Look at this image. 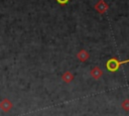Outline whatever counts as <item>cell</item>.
<instances>
[{"mask_svg":"<svg viewBox=\"0 0 129 116\" xmlns=\"http://www.w3.org/2000/svg\"><path fill=\"white\" fill-rule=\"evenodd\" d=\"M122 108L125 110V111H129V100L128 99H126V100H124L123 102H122Z\"/></svg>","mask_w":129,"mask_h":116,"instance_id":"7","label":"cell"},{"mask_svg":"<svg viewBox=\"0 0 129 116\" xmlns=\"http://www.w3.org/2000/svg\"><path fill=\"white\" fill-rule=\"evenodd\" d=\"M69 1H70V0H56V2H57L59 5H64V4H67Z\"/></svg>","mask_w":129,"mask_h":116,"instance_id":"8","label":"cell"},{"mask_svg":"<svg viewBox=\"0 0 129 116\" xmlns=\"http://www.w3.org/2000/svg\"><path fill=\"white\" fill-rule=\"evenodd\" d=\"M127 63H129V60H126V61H118L117 59L112 57V59H110L106 63V68L110 72H115V71H117L120 68L121 65H124V64H127Z\"/></svg>","mask_w":129,"mask_h":116,"instance_id":"1","label":"cell"},{"mask_svg":"<svg viewBox=\"0 0 129 116\" xmlns=\"http://www.w3.org/2000/svg\"><path fill=\"white\" fill-rule=\"evenodd\" d=\"M0 108H1L4 112H7V111H9V110L12 108V103H11L8 99H4V100L0 103Z\"/></svg>","mask_w":129,"mask_h":116,"instance_id":"2","label":"cell"},{"mask_svg":"<svg viewBox=\"0 0 129 116\" xmlns=\"http://www.w3.org/2000/svg\"><path fill=\"white\" fill-rule=\"evenodd\" d=\"M108 8V6H107V4H105L103 1H101V2H99L97 5H96V9H98L99 10V12H104L106 9Z\"/></svg>","mask_w":129,"mask_h":116,"instance_id":"4","label":"cell"},{"mask_svg":"<svg viewBox=\"0 0 129 116\" xmlns=\"http://www.w3.org/2000/svg\"><path fill=\"white\" fill-rule=\"evenodd\" d=\"M102 71L100 70V68H98V67H96V68H94L92 71H91V76L94 78V79H99L101 76H102Z\"/></svg>","mask_w":129,"mask_h":116,"instance_id":"3","label":"cell"},{"mask_svg":"<svg viewBox=\"0 0 129 116\" xmlns=\"http://www.w3.org/2000/svg\"><path fill=\"white\" fill-rule=\"evenodd\" d=\"M73 79H74V76H73L71 73H69V72H67V73L62 76V80H63L64 82H67V83H70Z\"/></svg>","mask_w":129,"mask_h":116,"instance_id":"6","label":"cell"},{"mask_svg":"<svg viewBox=\"0 0 129 116\" xmlns=\"http://www.w3.org/2000/svg\"><path fill=\"white\" fill-rule=\"evenodd\" d=\"M78 57H79V60H81L82 62H85V61H86V60L89 57V54L87 53V51L82 50V51H80V52H79Z\"/></svg>","mask_w":129,"mask_h":116,"instance_id":"5","label":"cell"}]
</instances>
